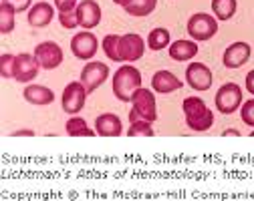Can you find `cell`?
Here are the masks:
<instances>
[{"label": "cell", "mask_w": 254, "mask_h": 201, "mask_svg": "<svg viewBox=\"0 0 254 201\" xmlns=\"http://www.w3.org/2000/svg\"><path fill=\"white\" fill-rule=\"evenodd\" d=\"M145 52V41L135 35V32H127L119 37V58L121 62H135Z\"/></svg>", "instance_id": "8"}, {"label": "cell", "mask_w": 254, "mask_h": 201, "mask_svg": "<svg viewBox=\"0 0 254 201\" xmlns=\"http://www.w3.org/2000/svg\"><path fill=\"white\" fill-rule=\"evenodd\" d=\"M53 18H55V6L49 2H37L30 6L26 22L33 28H45L53 22Z\"/></svg>", "instance_id": "15"}, {"label": "cell", "mask_w": 254, "mask_h": 201, "mask_svg": "<svg viewBox=\"0 0 254 201\" xmlns=\"http://www.w3.org/2000/svg\"><path fill=\"white\" fill-rule=\"evenodd\" d=\"M186 125L192 131H208L214 125V113L206 107V103L200 97H188L182 103Z\"/></svg>", "instance_id": "2"}, {"label": "cell", "mask_w": 254, "mask_h": 201, "mask_svg": "<svg viewBox=\"0 0 254 201\" xmlns=\"http://www.w3.org/2000/svg\"><path fill=\"white\" fill-rule=\"evenodd\" d=\"M59 22L63 28L67 30H73L79 26V18H77V8L75 10H69V12H59Z\"/></svg>", "instance_id": "28"}, {"label": "cell", "mask_w": 254, "mask_h": 201, "mask_svg": "<svg viewBox=\"0 0 254 201\" xmlns=\"http://www.w3.org/2000/svg\"><path fill=\"white\" fill-rule=\"evenodd\" d=\"M99 49V41L93 32H77L71 39V50L79 60H91L97 54Z\"/></svg>", "instance_id": "12"}, {"label": "cell", "mask_w": 254, "mask_h": 201, "mask_svg": "<svg viewBox=\"0 0 254 201\" xmlns=\"http://www.w3.org/2000/svg\"><path fill=\"white\" fill-rule=\"evenodd\" d=\"M250 54H252L250 45H248V43L238 41V43H232V45H230V47L224 50V56H222V62H224L226 69H240L242 64H246V62H248Z\"/></svg>", "instance_id": "14"}, {"label": "cell", "mask_w": 254, "mask_h": 201, "mask_svg": "<svg viewBox=\"0 0 254 201\" xmlns=\"http://www.w3.org/2000/svg\"><path fill=\"white\" fill-rule=\"evenodd\" d=\"M157 119V103L153 91L149 89H137L133 99H131V111H129V121H149L153 123Z\"/></svg>", "instance_id": "3"}, {"label": "cell", "mask_w": 254, "mask_h": 201, "mask_svg": "<svg viewBox=\"0 0 254 201\" xmlns=\"http://www.w3.org/2000/svg\"><path fill=\"white\" fill-rule=\"evenodd\" d=\"M2 2H8L16 12H24V10H30L33 0H2Z\"/></svg>", "instance_id": "31"}, {"label": "cell", "mask_w": 254, "mask_h": 201, "mask_svg": "<svg viewBox=\"0 0 254 201\" xmlns=\"http://www.w3.org/2000/svg\"><path fill=\"white\" fill-rule=\"evenodd\" d=\"M14 14H16V10L8 2L0 4V32H2V35H8V32L14 30V24H16Z\"/></svg>", "instance_id": "24"}, {"label": "cell", "mask_w": 254, "mask_h": 201, "mask_svg": "<svg viewBox=\"0 0 254 201\" xmlns=\"http://www.w3.org/2000/svg\"><path fill=\"white\" fill-rule=\"evenodd\" d=\"M77 18L79 26L85 30H91L95 26H99L101 22V6L95 0H81L77 6Z\"/></svg>", "instance_id": "13"}, {"label": "cell", "mask_w": 254, "mask_h": 201, "mask_svg": "<svg viewBox=\"0 0 254 201\" xmlns=\"http://www.w3.org/2000/svg\"><path fill=\"white\" fill-rule=\"evenodd\" d=\"M170 56L178 62H186V60H192L196 54H198V45L196 41H186V39H180L176 43L170 45Z\"/></svg>", "instance_id": "19"}, {"label": "cell", "mask_w": 254, "mask_h": 201, "mask_svg": "<svg viewBox=\"0 0 254 201\" xmlns=\"http://www.w3.org/2000/svg\"><path fill=\"white\" fill-rule=\"evenodd\" d=\"M153 129L149 121H133L131 127L127 129V135L129 137H153Z\"/></svg>", "instance_id": "26"}, {"label": "cell", "mask_w": 254, "mask_h": 201, "mask_svg": "<svg viewBox=\"0 0 254 201\" xmlns=\"http://www.w3.org/2000/svg\"><path fill=\"white\" fill-rule=\"evenodd\" d=\"M65 129H67V135H71V137H95L97 135V131L89 129L87 121L83 117H79V115H71V119L67 121Z\"/></svg>", "instance_id": "20"}, {"label": "cell", "mask_w": 254, "mask_h": 201, "mask_svg": "<svg viewBox=\"0 0 254 201\" xmlns=\"http://www.w3.org/2000/svg\"><path fill=\"white\" fill-rule=\"evenodd\" d=\"M109 79V66L105 62H99V60H91L83 66V71H81V83L85 85L87 93H95L97 91L105 81Z\"/></svg>", "instance_id": "7"}, {"label": "cell", "mask_w": 254, "mask_h": 201, "mask_svg": "<svg viewBox=\"0 0 254 201\" xmlns=\"http://www.w3.org/2000/svg\"><path fill=\"white\" fill-rule=\"evenodd\" d=\"M35 137V131H30V129H22V131H16V133H12V137Z\"/></svg>", "instance_id": "33"}, {"label": "cell", "mask_w": 254, "mask_h": 201, "mask_svg": "<svg viewBox=\"0 0 254 201\" xmlns=\"http://www.w3.org/2000/svg\"><path fill=\"white\" fill-rule=\"evenodd\" d=\"M172 45V35L168 28H153L149 35H147V47L151 50H162V49H168Z\"/></svg>", "instance_id": "21"}, {"label": "cell", "mask_w": 254, "mask_h": 201, "mask_svg": "<svg viewBox=\"0 0 254 201\" xmlns=\"http://www.w3.org/2000/svg\"><path fill=\"white\" fill-rule=\"evenodd\" d=\"M250 137H254V131H250Z\"/></svg>", "instance_id": "36"}, {"label": "cell", "mask_w": 254, "mask_h": 201, "mask_svg": "<svg viewBox=\"0 0 254 201\" xmlns=\"http://www.w3.org/2000/svg\"><path fill=\"white\" fill-rule=\"evenodd\" d=\"M14 54H2L0 56V75L4 79H14Z\"/></svg>", "instance_id": "27"}, {"label": "cell", "mask_w": 254, "mask_h": 201, "mask_svg": "<svg viewBox=\"0 0 254 201\" xmlns=\"http://www.w3.org/2000/svg\"><path fill=\"white\" fill-rule=\"evenodd\" d=\"M186 81L194 91L204 93L212 87L214 75L204 62H192V64H188V69H186Z\"/></svg>", "instance_id": "11"}, {"label": "cell", "mask_w": 254, "mask_h": 201, "mask_svg": "<svg viewBox=\"0 0 254 201\" xmlns=\"http://www.w3.org/2000/svg\"><path fill=\"white\" fill-rule=\"evenodd\" d=\"M240 117H242V123H244V125L254 127V99H248L246 103H242V107H240Z\"/></svg>", "instance_id": "29"}, {"label": "cell", "mask_w": 254, "mask_h": 201, "mask_svg": "<svg viewBox=\"0 0 254 201\" xmlns=\"http://www.w3.org/2000/svg\"><path fill=\"white\" fill-rule=\"evenodd\" d=\"M137 89H141V73L133 64L119 66L113 75V95L121 103H131Z\"/></svg>", "instance_id": "1"}, {"label": "cell", "mask_w": 254, "mask_h": 201, "mask_svg": "<svg viewBox=\"0 0 254 201\" xmlns=\"http://www.w3.org/2000/svg\"><path fill=\"white\" fill-rule=\"evenodd\" d=\"M222 135H224V137H226V135H234V137H238L240 133H238V131H234V129H230V131H224V133H222Z\"/></svg>", "instance_id": "35"}, {"label": "cell", "mask_w": 254, "mask_h": 201, "mask_svg": "<svg viewBox=\"0 0 254 201\" xmlns=\"http://www.w3.org/2000/svg\"><path fill=\"white\" fill-rule=\"evenodd\" d=\"M119 37H121V35H107V37L103 39V43H101L103 52H105L107 58L113 60V62H121V58H119Z\"/></svg>", "instance_id": "25"}, {"label": "cell", "mask_w": 254, "mask_h": 201, "mask_svg": "<svg viewBox=\"0 0 254 201\" xmlns=\"http://www.w3.org/2000/svg\"><path fill=\"white\" fill-rule=\"evenodd\" d=\"M41 64L37 60L35 54H28V52H20L14 58V81L16 83H30L35 81L39 75Z\"/></svg>", "instance_id": "10"}, {"label": "cell", "mask_w": 254, "mask_h": 201, "mask_svg": "<svg viewBox=\"0 0 254 201\" xmlns=\"http://www.w3.org/2000/svg\"><path fill=\"white\" fill-rule=\"evenodd\" d=\"M184 87V83L170 71H157L153 77H151V89L160 95H168V93H174V91H180Z\"/></svg>", "instance_id": "17"}, {"label": "cell", "mask_w": 254, "mask_h": 201, "mask_svg": "<svg viewBox=\"0 0 254 201\" xmlns=\"http://www.w3.org/2000/svg\"><path fill=\"white\" fill-rule=\"evenodd\" d=\"M87 89L81 81H73L65 87L63 91V97H61V105H63V111L69 113V115H77L83 111L85 103H87Z\"/></svg>", "instance_id": "6"}, {"label": "cell", "mask_w": 254, "mask_h": 201, "mask_svg": "<svg viewBox=\"0 0 254 201\" xmlns=\"http://www.w3.org/2000/svg\"><path fill=\"white\" fill-rule=\"evenodd\" d=\"M157 6V0H131L129 4L125 6V12L129 16H147L155 10Z\"/></svg>", "instance_id": "23"}, {"label": "cell", "mask_w": 254, "mask_h": 201, "mask_svg": "<svg viewBox=\"0 0 254 201\" xmlns=\"http://www.w3.org/2000/svg\"><path fill=\"white\" fill-rule=\"evenodd\" d=\"M79 6L77 0H55V8L59 12H69V10H75Z\"/></svg>", "instance_id": "30"}, {"label": "cell", "mask_w": 254, "mask_h": 201, "mask_svg": "<svg viewBox=\"0 0 254 201\" xmlns=\"http://www.w3.org/2000/svg\"><path fill=\"white\" fill-rule=\"evenodd\" d=\"M24 100L30 105H39V107H45V105H51L55 100V93L45 87V85H28L22 93Z\"/></svg>", "instance_id": "18"}, {"label": "cell", "mask_w": 254, "mask_h": 201, "mask_svg": "<svg viewBox=\"0 0 254 201\" xmlns=\"http://www.w3.org/2000/svg\"><path fill=\"white\" fill-rule=\"evenodd\" d=\"M238 2L236 0H212V12L216 20H230L236 14Z\"/></svg>", "instance_id": "22"}, {"label": "cell", "mask_w": 254, "mask_h": 201, "mask_svg": "<svg viewBox=\"0 0 254 201\" xmlns=\"http://www.w3.org/2000/svg\"><path fill=\"white\" fill-rule=\"evenodd\" d=\"M244 81H246V83H244V85H246V91H248V93L254 97V69H252V71L246 75V79H244Z\"/></svg>", "instance_id": "32"}, {"label": "cell", "mask_w": 254, "mask_h": 201, "mask_svg": "<svg viewBox=\"0 0 254 201\" xmlns=\"http://www.w3.org/2000/svg\"><path fill=\"white\" fill-rule=\"evenodd\" d=\"M186 28H188V35L192 37V41L204 43V41H210L218 32V20L216 16H210L206 12H196L190 16Z\"/></svg>", "instance_id": "4"}, {"label": "cell", "mask_w": 254, "mask_h": 201, "mask_svg": "<svg viewBox=\"0 0 254 201\" xmlns=\"http://www.w3.org/2000/svg\"><path fill=\"white\" fill-rule=\"evenodd\" d=\"M113 2H115L117 6H123V8H125L127 4H129V2H131V0H113Z\"/></svg>", "instance_id": "34"}, {"label": "cell", "mask_w": 254, "mask_h": 201, "mask_svg": "<svg viewBox=\"0 0 254 201\" xmlns=\"http://www.w3.org/2000/svg\"><path fill=\"white\" fill-rule=\"evenodd\" d=\"M95 131L99 137H119L123 133L121 119L113 113H103L95 119Z\"/></svg>", "instance_id": "16"}, {"label": "cell", "mask_w": 254, "mask_h": 201, "mask_svg": "<svg viewBox=\"0 0 254 201\" xmlns=\"http://www.w3.org/2000/svg\"><path fill=\"white\" fill-rule=\"evenodd\" d=\"M216 109L222 115H232L242 107V89L236 83H226L222 85L216 93Z\"/></svg>", "instance_id": "5"}, {"label": "cell", "mask_w": 254, "mask_h": 201, "mask_svg": "<svg viewBox=\"0 0 254 201\" xmlns=\"http://www.w3.org/2000/svg\"><path fill=\"white\" fill-rule=\"evenodd\" d=\"M35 56H37V60L41 64V69H47V71H53V69H57V66H61L63 58H65L63 49L53 41H45V43L37 45Z\"/></svg>", "instance_id": "9"}]
</instances>
